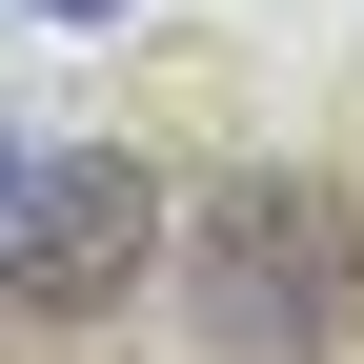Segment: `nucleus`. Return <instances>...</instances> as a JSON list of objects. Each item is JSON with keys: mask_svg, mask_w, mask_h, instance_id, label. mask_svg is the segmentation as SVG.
<instances>
[{"mask_svg": "<svg viewBox=\"0 0 364 364\" xmlns=\"http://www.w3.org/2000/svg\"><path fill=\"white\" fill-rule=\"evenodd\" d=\"M142 263H162V182H142V162H21V203H0V284H21L41 324L122 304Z\"/></svg>", "mask_w": 364, "mask_h": 364, "instance_id": "f257e3e1", "label": "nucleus"}, {"mask_svg": "<svg viewBox=\"0 0 364 364\" xmlns=\"http://www.w3.org/2000/svg\"><path fill=\"white\" fill-rule=\"evenodd\" d=\"M203 243H223V284H203V304H223V344H304V324L344 304V223H324V203H284V182H243Z\"/></svg>", "mask_w": 364, "mask_h": 364, "instance_id": "f03ea898", "label": "nucleus"}, {"mask_svg": "<svg viewBox=\"0 0 364 364\" xmlns=\"http://www.w3.org/2000/svg\"><path fill=\"white\" fill-rule=\"evenodd\" d=\"M21 21H122V0H21Z\"/></svg>", "mask_w": 364, "mask_h": 364, "instance_id": "7ed1b4c3", "label": "nucleus"}, {"mask_svg": "<svg viewBox=\"0 0 364 364\" xmlns=\"http://www.w3.org/2000/svg\"><path fill=\"white\" fill-rule=\"evenodd\" d=\"M0 203H21V142H0Z\"/></svg>", "mask_w": 364, "mask_h": 364, "instance_id": "20e7f679", "label": "nucleus"}]
</instances>
